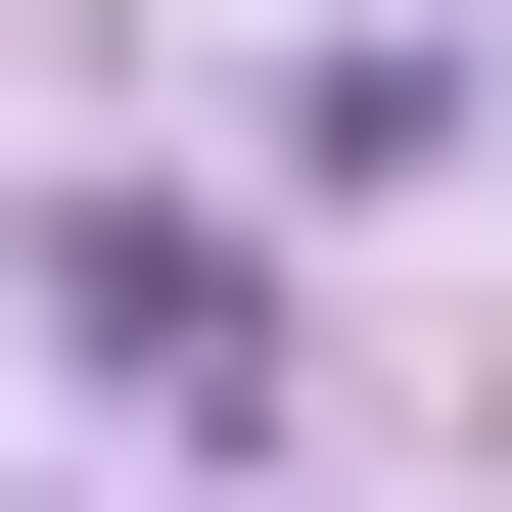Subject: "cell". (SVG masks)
Instances as JSON below:
<instances>
[{
	"mask_svg": "<svg viewBox=\"0 0 512 512\" xmlns=\"http://www.w3.org/2000/svg\"><path fill=\"white\" fill-rule=\"evenodd\" d=\"M47 373H140L233 466V419H280V280H233V233H140V187H47Z\"/></svg>",
	"mask_w": 512,
	"mask_h": 512,
	"instance_id": "1",
	"label": "cell"
}]
</instances>
